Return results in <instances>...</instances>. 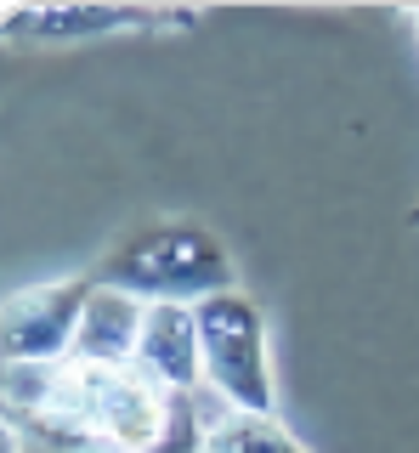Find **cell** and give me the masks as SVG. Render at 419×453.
Masks as SVG:
<instances>
[{
  "label": "cell",
  "instance_id": "cell-1",
  "mask_svg": "<svg viewBox=\"0 0 419 453\" xmlns=\"http://www.w3.org/2000/svg\"><path fill=\"white\" fill-rule=\"evenodd\" d=\"M103 289H119L142 306H199L210 295L239 289L232 283V255L216 244V233L187 216L131 226L103 261L91 266Z\"/></svg>",
  "mask_w": 419,
  "mask_h": 453
},
{
  "label": "cell",
  "instance_id": "cell-2",
  "mask_svg": "<svg viewBox=\"0 0 419 453\" xmlns=\"http://www.w3.org/2000/svg\"><path fill=\"white\" fill-rule=\"evenodd\" d=\"M199 346H204V386L239 414L278 419L272 391V351H267V318L244 289L199 301Z\"/></svg>",
  "mask_w": 419,
  "mask_h": 453
},
{
  "label": "cell",
  "instance_id": "cell-3",
  "mask_svg": "<svg viewBox=\"0 0 419 453\" xmlns=\"http://www.w3.org/2000/svg\"><path fill=\"white\" fill-rule=\"evenodd\" d=\"M96 295V278H57V283H29V289H11L0 306V357L11 363H63L74 357L80 323Z\"/></svg>",
  "mask_w": 419,
  "mask_h": 453
},
{
  "label": "cell",
  "instance_id": "cell-4",
  "mask_svg": "<svg viewBox=\"0 0 419 453\" xmlns=\"http://www.w3.org/2000/svg\"><path fill=\"white\" fill-rule=\"evenodd\" d=\"M199 12L176 6H6L0 35L11 46H86L108 35H187Z\"/></svg>",
  "mask_w": 419,
  "mask_h": 453
},
{
  "label": "cell",
  "instance_id": "cell-5",
  "mask_svg": "<svg viewBox=\"0 0 419 453\" xmlns=\"http://www.w3.org/2000/svg\"><path fill=\"white\" fill-rule=\"evenodd\" d=\"M136 363H142L164 391H199V380H204L199 306H148Z\"/></svg>",
  "mask_w": 419,
  "mask_h": 453
},
{
  "label": "cell",
  "instance_id": "cell-6",
  "mask_svg": "<svg viewBox=\"0 0 419 453\" xmlns=\"http://www.w3.org/2000/svg\"><path fill=\"white\" fill-rule=\"evenodd\" d=\"M142 323H148V306L142 301H131V295L103 289V283H96V295H91V306H86V323H80V340H74V357L80 363H96V368L136 363Z\"/></svg>",
  "mask_w": 419,
  "mask_h": 453
},
{
  "label": "cell",
  "instance_id": "cell-7",
  "mask_svg": "<svg viewBox=\"0 0 419 453\" xmlns=\"http://www.w3.org/2000/svg\"><path fill=\"white\" fill-rule=\"evenodd\" d=\"M204 453H312L295 431H284L267 414H239V408H221L204 431Z\"/></svg>",
  "mask_w": 419,
  "mask_h": 453
},
{
  "label": "cell",
  "instance_id": "cell-8",
  "mask_svg": "<svg viewBox=\"0 0 419 453\" xmlns=\"http://www.w3.org/2000/svg\"><path fill=\"white\" fill-rule=\"evenodd\" d=\"M408 28H414V35H419V12H408ZM408 226H419V204L408 210Z\"/></svg>",
  "mask_w": 419,
  "mask_h": 453
}]
</instances>
